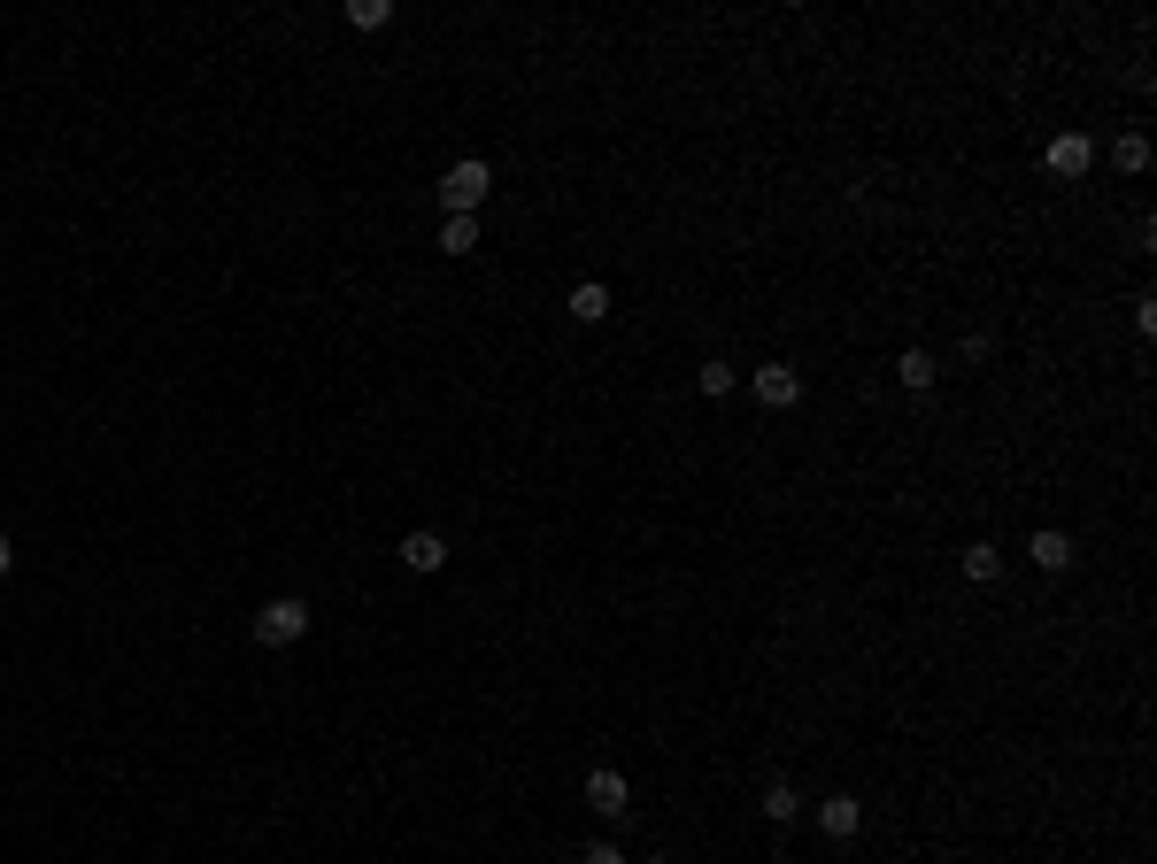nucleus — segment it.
<instances>
[{"label":"nucleus","mask_w":1157,"mask_h":864,"mask_svg":"<svg viewBox=\"0 0 1157 864\" xmlns=\"http://www.w3.org/2000/svg\"><path fill=\"white\" fill-rule=\"evenodd\" d=\"M302 633H309V602L278 594V602H263V610H255V641H263V649H294Z\"/></svg>","instance_id":"f257e3e1"},{"label":"nucleus","mask_w":1157,"mask_h":864,"mask_svg":"<svg viewBox=\"0 0 1157 864\" xmlns=\"http://www.w3.org/2000/svg\"><path fill=\"white\" fill-rule=\"evenodd\" d=\"M495 193V171L471 155V163H456V171L440 177V201H448V216H479V201Z\"/></svg>","instance_id":"f03ea898"},{"label":"nucleus","mask_w":1157,"mask_h":864,"mask_svg":"<svg viewBox=\"0 0 1157 864\" xmlns=\"http://www.w3.org/2000/svg\"><path fill=\"white\" fill-rule=\"evenodd\" d=\"M757 401H764V409H795V401H803V378H795L788 363H764V370H757Z\"/></svg>","instance_id":"7ed1b4c3"},{"label":"nucleus","mask_w":1157,"mask_h":864,"mask_svg":"<svg viewBox=\"0 0 1157 864\" xmlns=\"http://www.w3.org/2000/svg\"><path fill=\"white\" fill-rule=\"evenodd\" d=\"M1088 163H1096V140H1088V132H1057V140H1049V171L1057 177H1080Z\"/></svg>","instance_id":"20e7f679"},{"label":"nucleus","mask_w":1157,"mask_h":864,"mask_svg":"<svg viewBox=\"0 0 1157 864\" xmlns=\"http://www.w3.org/2000/svg\"><path fill=\"white\" fill-rule=\"evenodd\" d=\"M626 803H633V795H626V780H618V772H595V780H587V811L626 819Z\"/></svg>","instance_id":"39448f33"},{"label":"nucleus","mask_w":1157,"mask_h":864,"mask_svg":"<svg viewBox=\"0 0 1157 864\" xmlns=\"http://www.w3.org/2000/svg\"><path fill=\"white\" fill-rule=\"evenodd\" d=\"M819 826H826L833 842H849V834L864 826V811H856V795H826V803H819Z\"/></svg>","instance_id":"423d86ee"},{"label":"nucleus","mask_w":1157,"mask_h":864,"mask_svg":"<svg viewBox=\"0 0 1157 864\" xmlns=\"http://www.w3.org/2000/svg\"><path fill=\"white\" fill-rule=\"evenodd\" d=\"M402 563H409V571H440V563H448V540H440V532H409V540H402Z\"/></svg>","instance_id":"0eeeda50"},{"label":"nucleus","mask_w":1157,"mask_h":864,"mask_svg":"<svg viewBox=\"0 0 1157 864\" xmlns=\"http://www.w3.org/2000/svg\"><path fill=\"white\" fill-rule=\"evenodd\" d=\"M1026 556H1034L1042 571H1073V540H1065V532H1049V525L1026 540Z\"/></svg>","instance_id":"6e6552de"},{"label":"nucleus","mask_w":1157,"mask_h":864,"mask_svg":"<svg viewBox=\"0 0 1157 864\" xmlns=\"http://www.w3.org/2000/svg\"><path fill=\"white\" fill-rule=\"evenodd\" d=\"M571 317H579V325H602V317H610V286H595V278L571 286Z\"/></svg>","instance_id":"1a4fd4ad"},{"label":"nucleus","mask_w":1157,"mask_h":864,"mask_svg":"<svg viewBox=\"0 0 1157 864\" xmlns=\"http://www.w3.org/2000/svg\"><path fill=\"white\" fill-rule=\"evenodd\" d=\"M347 23L355 31H386L394 23V0H347Z\"/></svg>","instance_id":"9d476101"},{"label":"nucleus","mask_w":1157,"mask_h":864,"mask_svg":"<svg viewBox=\"0 0 1157 864\" xmlns=\"http://www.w3.org/2000/svg\"><path fill=\"white\" fill-rule=\"evenodd\" d=\"M440 247H448V255H471V247H479V216H448V224H440Z\"/></svg>","instance_id":"9b49d317"},{"label":"nucleus","mask_w":1157,"mask_h":864,"mask_svg":"<svg viewBox=\"0 0 1157 864\" xmlns=\"http://www.w3.org/2000/svg\"><path fill=\"white\" fill-rule=\"evenodd\" d=\"M895 378H903L911 394H926V386H934V355H926V347H911V355L895 363Z\"/></svg>","instance_id":"f8f14e48"},{"label":"nucleus","mask_w":1157,"mask_h":864,"mask_svg":"<svg viewBox=\"0 0 1157 864\" xmlns=\"http://www.w3.org/2000/svg\"><path fill=\"white\" fill-rule=\"evenodd\" d=\"M995 571H1003V556H995L988 540H981V548H965V579H981V587H995Z\"/></svg>","instance_id":"ddd939ff"},{"label":"nucleus","mask_w":1157,"mask_h":864,"mask_svg":"<svg viewBox=\"0 0 1157 864\" xmlns=\"http://www.w3.org/2000/svg\"><path fill=\"white\" fill-rule=\"evenodd\" d=\"M1112 163H1119V171H1143V163H1150V140H1143V132H1127V140L1112 148Z\"/></svg>","instance_id":"4468645a"},{"label":"nucleus","mask_w":1157,"mask_h":864,"mask_svg":"<svg viewBox=\"0 0 1157 864\" xmlns=\"http://www.w3.org/2000/svg\"><path fill=\"white\" fill-rule=\"evenodd\" d=\"M803 803H795V787H764V819H795Z\"/></svg>","instance_id":"2eb2a0df"},{"label":"nucleus","mask_w":1157,"mask_h":864,"mask_svg":"<svg viewBox=\"0 0 1157 864\" xmlns=\"http://www.w3.org/2000/svg\"><path fill=\"white\" fill-rule=\"evenodd\" d=\"M702 394H733V363H702Z\"/></svg>","instance_id":"dca6fc26"},{"label":"nucleus","mask_w":1157,"mask_h":864,"mask_svg":"<svg viewBox=\"0 0 1157 864\" xmlns=\"http://www.w3.org/2000/svg\"><path fill=\"white\" fill-rule=\"evenodd\" d=\"M579 864H626V857H618L610 842H595V850H587V857H579Z\"/></svg>","instance_id":"f3484780"},{"label":"nucleus","mask_w":1157,"mask_h":864,"mask_svg":"<svg viewBox=\"0 0 1157 864\" xmlns=\"http://www.w3.org/2000/svg\"><path fill=\"white\" fill-rule=\"evenodd\" d=\"M8 563H16V548H8V532H0V571H8Z\"/></svg>","instance_id":"a211bd4d"}]
</instances>
